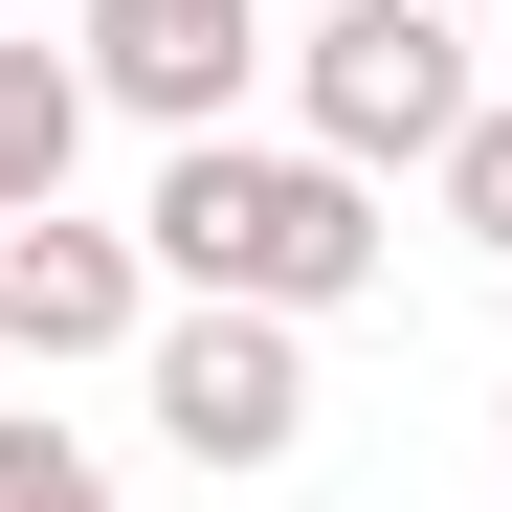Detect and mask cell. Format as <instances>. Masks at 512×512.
Instances as JSON below:
<instances>
[{
	"label": "cell",
	"mask_w": 512,
	"mask_h": 512,
	"mask_svg": "<svg viewBox=\"0 0 512 512\" xmlns=\"http://www.w3.org/2000/svg\"><path fill=\"white\" fill-rule=\"evenodd\" d=\"M446 23H512V0H446Z\"/></svg>",
	"instance_id": "9c48e42d"
},
{
	"label": "cell",
	"mask_w": 512,
	"mask_h": 512,
	"mask_svg": "<svg viewBox=\"0 0 512 512\" xmlns=\"http://www.w3.org/2000/svg\"><path fill=\"white\" fill-rule=\"evenodd\" d=\"M134 357H156V446L179 468H290L312 446V334L290 312H156Z\"/></svg>",
	"instance_id": "3957f363"
},
{
	"label": "cell",
	"mask_w": 512,
	"mask_h": 512,
	"mask_svg": "<svg viewBox=\"0 0 512 512\" xmlns=\"http://www.w3.org/2000/svg\"><path fill=\"white\" fill-rule=\"evenodd\" d=\"M67 156H90V67H67V45H0V223H45Z\"/></svg>",
	"instance_id": "8992f818"
},
{
	"label": "cell",
	"mask_w": 512,
	"mask_h": 512,
	"mask_svg": "<svg viewBox=\"0 0 512 512\" xmlns=\"http://www.w3.org/2000/svg\"><path fill=\"white\" fill-rule=\"evenodd\" d=\"M156 334V245L134 223H0V357H134Z\"/></svg>",
	"instance_id": "5b68a950"
},
{
	"label": "cell",
	"mask_w": 512,
	"mask_h": 512,
	"mask_svg": "<svg viewBox=\"0 0 512 512\" xmlns=\"http://www.w3.org/2000/svg\"><path fill=\"white\" fill-rule=\"evenodd\" d=\"M0 23H23V0H0Z\"/></svg>",
	"instance_id": "30bf717a"
},
{
	"label": "cell",
	"mask_w": 512,
	"mask_h": 512,
	"mask_svg": "<svg viewBox=\"0 0 512 512\" xmlns=\"http://www.w3.org/2000/svg\"><path fill=\"white\" fill-rule=\"evenodd\" d=\"M156 290L179 312H357L379 290V179H334V156L290 134V156H245V134H201V156H156Z\"/></svg>",
	"instance_id": "6da1fadb"
},
{
	"label": "cell",
	"mask_w": 512,
	"mask_h": 512,
	"mask_svg": "<svg viewBox=\"0 0 512 512\" xmlns=\"http://www.w3.org/2000/svg\"><path fill=\"white\" fill-rule=\"evenodd\" d=\"M0 512H112L90 446H67V401H0Z\"/></svg>",
	"instance_id": "52a82bcc"
},
{
	"label": "cell",
	"mask_w": 512,
	"mask_h": 512,
	"mask_svg": "<svg viewBox=\"0 0 512 512\" xmlns=\"http://www.w3.org/2000/svg\"><path fill=\"white\" fill-rule=\"evenodd\" d=\"M290 112H312L334 179H446V134L490 90H468V23H446V0H334V23L290 45Z\"/></svg>",
	"instance_id": "7a4b0ae2"
},
{
	"label": "cell",
	"mask_w": 512,
	"mask_h": 512,
	"mask_svg": "<svg viewBox=\"0 0 512 512\" xmlns=\"http://www.w3.org/2000/svg\"><path fill=\"white\" fill-rule=\"evenodd\" d=\"M67 67H90V112H134V134L201 156V134L245 112V67H268V0H90Z\"/></svg>",
	"instance_id": "277c9868"
},
{
	"label": "cell",
	"mask_w": 512,
	"mask_h": 512,
	"mask_svg": "<svg viewBox=\"0 0 512 512\" xmlns=\"http://www.w3.org/2000/svg\"><path fill=\"white\" fill-rule=\"evenodd\" d=\"M446 245H490V268H512V112L446 134Z\"/></svg>",
	"instance_id": "ba28073f"
},
{
	"label": "cell",
	"mask_w": 512,
	"mask_h": 512,
	"mask_svg": "<svg viewBox=\"0 0 512 512\" xmlns=\"http://www.w3.org/2000/svg\"><path fill=\"white\" fill-rule=\"evenodd\" d=\"M490 423H512V401H490Z\"/></svg>",
	"instance_id": "8fae6325"
}]
</instances>
